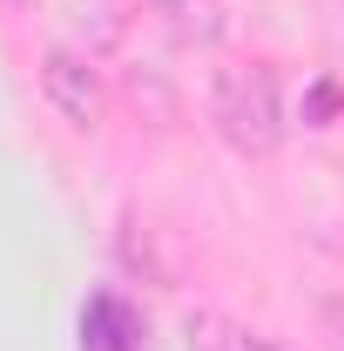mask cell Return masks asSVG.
<instances>
[{"instance_id": "6da1fadb", "label": "cell", "mask_w": 344, "mask_h": 351, "mask_svg": "<svg viewBox=\"0 0 344 351\" xmlns=\"http://www.w3.org/2000/svg\"><path fill=\"white\" fill-rule=\"evenodd\" d=\"M210 129L243 162H270L284 149L291 115H284V82L270 61H230L210 75Z\"/></svg>"}, {"instance_id": "7a4b0ae2", "label": "cell", "mask_w": 344, "mask_h": 351, "mask_svg": "<svg viewBox=\"0 0 344 351\" xmlns=\"http://www.w3.org/2000/svg\"><path fill=\"white\" fill-rule=\"evenodd\" d=\"M34 82H41V101L75 135H95V129H101V115H108V82H101L95 54H82L75 41H54V47H41Z\"/></svg>"}, {"instance_id": "3957f363", "label": "cell", "mask_w": 344, "mask_h": 351, "mask_svg": "<svg viewBox=\"0 0 344 351\" xmlns=\"http://www.w3.org/2000/svg\"><path fill=\"white\" fill-rule=\"evenodd\" d=\"M82 351H142V317L115 291H95L82 311Z\"/></svg>"}, {"instance_id": "277c9868", "label": "cell", "mask_w": 344, "mask_h": 351, "mask_svg": "<svg viewBox=\"0 0 344 351\" xmlns=\"http://www.w3.org/2000/svg\"><path fill=\"white\" fill-rule=\"evenodd\" d=\"M175 47H216L230 34V0H156Z\"/></svg>"}, {"instance_id": "5b68a950", "label": "cell", "mask_w": 344, "mask_h": 351, "mask_svg": "<svg viewBox=\"0 0 344 351\" xmlns=\"http://www.w3.org/2000/svg\"><path fill=\"white\" fill-rule=\"evenodd\" d=\"M122 27H129V14H115V0H75V34H82V54H108V47L122 41Z\"/></svg>"}, {"instance_id": "8992f818", "label": "cell", "mask_w": 344, "mask_h": 351, "mask_svg": "<svg viewBox=\"0 0 344 351\" xmlns=\"http://www.w3.org/2000/svg\"><path fill=\"white\" fill-rule=\"evenodd\" d=\"M317 331H324V345L344 351V298L331 291V298H317Z\"/></svg>"}, {"instance_id": "52a82bcc", "label": "cell", "mask_w": 344, "mask_h": 351, "mask_svg": "<svg viewBox=\"0 0 344 351\" xmlns=\"http://www.w3.org/2000/svg\"><path fill=\"white\" fill-rule=\"evenodd\" d=\"M0 7H14V14H27V7H34V0H0Z\"/></svg>"}]
</instances>
